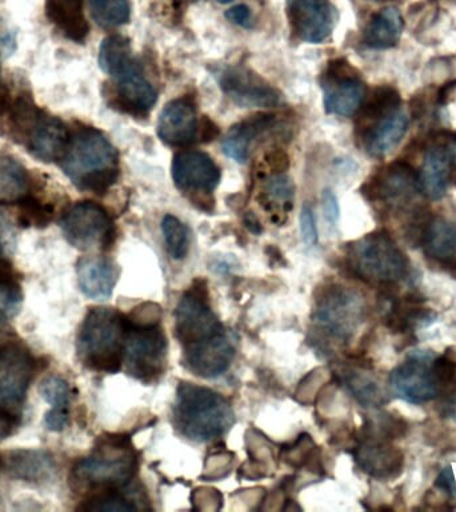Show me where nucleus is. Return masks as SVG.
Instances as JSON below:
<instances>
[{
    "label": "nucleus",
    "instance_id": "1",
    "mask_svg": "<svg viewBox=\"0 0 456 512\" xmlns=\"http://www.w3.org/2000/svg\"><path fill=\"white\" fill-rule=\"evenodd\" d=\"M60 163L64 174L82 191L103 194L119 178L118 151L96 128H76Z\"/></svg>",
    "mask_w": 456,
    "mask_h": 512
},
{
    "label": "nucleus",
    "instance_id": "2",
    "mask_svg": "<svg viewBox=\"0 0 456 512\" xmlns=\"http://www.w3.org/2000/svg\"><path fill=\"white\" fill-rule=\"evenodd\" d=\"M130 319L114 308H91L80 327L76 351L90 370L114 374L123 366Z\"/></svg>",
    "mask_w": 456,
    "mask_h": 512
},
{
    "label": "nucleus",
    "instance_id": "3",
    "mask_svg": "<svg viewBox=\"0 0 456 512\" xmlns=\"http://www.w3.org/2000/svg\"><path fill=\"white\" fill-rule=\"evenodd\" d=\"M175 427L187 439L208 442L226 434L235 423L226 398L210 388L182 383L176 392Z\"/></svg>",
    "mask_w": 456,
    "mask_h": 512
},
{
    "label": "nucleus",
    "instance_id": "4",
    "mask_svg": "<svg viewBox=\"0 0 456 512\" xmlns=\"http://www.w3.org/2000/svg\"><path fill=\"white\" fill-rule=\"evenodd\" d=\"M138 460L130 444L119 436H102L94 451L72 467L70 480L79 490H112L131 482Z\"/></svg>",
    "mask_w": 456,
    "mask_h": 512
},
{
    "label": "nucleus",
    "instance_id": "5",
    "mask_svg": "<svg viewBox=\"0 0 456 512\" xmlns=\"http://www.w3.org/2000/svg\"><path fill=\"white\" fill-rule=\"evenodd\" d=\"M347 264L359 279L378 286L398 283L408 271L406 255L384 232H374L351 243Z\"/></svg>",
    "mask_w": 456,
    "mask_h": 512
},
{
    "label": "nucleus",
    "instance_id": "6",
    "mask_svg": "<svg viewBox=\"0 0 456 512\" xmlns=\"http://www.w3.org/2000/svg\"><path fill=\"white\" fill-rule=\"evenodd\" d=\"M166 356V335L158 323L130 320L123 352V364L128 375L142 382H154L164 372Z\"/></svg>",
    "mask_w": 456,
    "mask_h": 512
},
{
    "label": "nucleus",
    "instance_id": "7",
    "mask_svg": "<svg viewBox=\"0 0 456 512\" xmlns=\"http://www.w3.org/2000/svg\"><path fill=\"white\" fill-rule=\"evenodd\" d=\"M314 318L324 334L339 343H347L366 318V302L358 291L334 286L324 291L316 304Z\"/></svg>",
    "mask_w": 456,
    "mask_h": 512
},
{
    "label": "nucleus",
    "instance_id": "8",
    "mask_svg": "<svg viewBox=\"0 0 456 512\" xmlns=\"http://www.w3.org/2000/svg\"><path fill=\"white\" fill-rule=\"evenodd\" d=\"M60 227L67 242L80 251L106 250L115 236L110 215L94 202L72 204L64 211Z\"/></svg>",
    "mask_w": 456,
    "mask_h": 512
},
{
    "label": "nucleus",
    "instance_id": "9",
    "mask_svg": "<svg viewBox=\"0 0 456 512\" xmlns=\"http://www.w3.org/2000/svg\"><path fill=\"white\" fill-rule=\"evenodd\" d=\"M435 358L431 351H412L406 362L391 372L392 391L411 404L427 403L442 394V386L434 370Z\"/></svg>",
    "mask_w": 456,
    "mask_h": 512
},
{
    "label": "nucleus",
    "instance_id": "10",
    "mask_svg": "<svg viewBox=\"0 0 456 512\" xmlns=\"http://www.w3.org/2000/svg\"><path fill=\"white\" fill-rule=\"evenodd\" d=\"M34 372L35 360L22 342L7 340L0 344V407L18 414Z\"/></svg>",
    "mask_w": 456,
    "mask_h": 512
},
{
    "label": "nucleus",
    "instance_id": "11",
    "mask_svg": "<svg viewBox=\"0 0 456 512\" xmlns=\"http://www.w3.org/2000/svg\"><path fill=\"white\" fill-rule=\"evenodd\" d=\"M323 103L328 114L352 116L366 98V84L346 60L330 63L322 78Z\"/></svg>",
    "mask_w": 456,
    "mask_h": 512
},
{
    "label": "nucleus",
    "instance_id": "12",
    "mask_svg": "<svg viewBox=\"0 0 456 512\" xmlns=\"http://www.w3.org/2000/svg\"><path fill=\"white\" fill-rule=\"evenodd\" d=\"M224 94L242 107H276L282 103V95L247 68L223 66L212 71Z\"/></svg>",
    "mask_w": 456,
    "mask_h": 512
},
{
    "label": "nucleus",
    "instance_id": "13",
    "mask_svg": "<svg viewBox=\"0 0 456 512\" xmlns=\"http://www.w3.org/2000/svg\"><path fill=\"white\" fill-rule=\"evenodd\" d=\"M224 331L202 294L195 291L184 294L175 311V334L183 348L206 342Z\"/></svg>",
    "mask_w": 456,
    "mask_h": 512
},
{
    "label": "nucleus",
    "instance_id": "14",
    "mask_svg": "<svg viewBox=\"0 0 456 512\" xmlns=\"http://www.w3.org/2000/svg\"><path fill=\"white\" fill-rule=\"evenodd\" d=\"M291 30L303 42L322 43L335 27V8L330 0H287Z\"/></svg>",
    "mask_w": 456,
    "mask_h": 512
},
{
    "label": "nucleus",
    "instance_id": "15",
    "mask_svg": "<svg viewBox=\"0 0 456 512\" xmlns=\"http://www.w3.org/2000/svg\"><path fill=\"white\" fill-rule=\"evenodd\" d=\"M183 351L184 364L188 370L200 378H215L230 367L235 356V343L228 332L224 331L206 342L184 347Z\"/></svg>",
    "mask_w": 456,
    "mask_h": 512
},
{
    "label": "nucleus",
    "instance_id": "16",
    "mask_svg": "<svg viewBox=\"0 0 456 512\" xmlns=\"http://www.w3.org/2000/svg\"><path fill=\"white\" fill-rule=\"evenodd\" d=\"M172 179L184 192H211L219 184L220 171L214 160L200 151H182L172 162Z\"/></svg>",
    "mask_w": 456,
    "mask_h": 512
},
{
    "label": "nucleus",
    "instance_id": "17",
    "mask_svg": "<svg viewBox=\"0 0 456 512\" xmlns=\"http://www.w3.org/2000/svg\"><path fill=\"white\" fill-rule=\"evenodd\" d=\"M198 131V118H196L194 103L190 99L171 100L160 112L158 135L167 146H190L195 142Z\"/></svg>",
    "mask_w": 456,
    "mask_h": 512
},
{
    "label": "nucleus",
    "instance_id": "18",
    "mask_svg": "<svg viewBox=\"0 0 456 512\" xmlns=\"http://www.w3.org/2000/svg\"><path fill=\"white\" fill-rule=\"evenodd\" d=\"M371 200H382L387 204H400L411 198L416 188V174L410 164L404 162L391 163L383 168L366 184Z\"/></svg>",
    "mask_w": 456,
    "mask_h": 512
},
{
    "label": "nucleus",
    "instance_id": "19",
    "mask_svg": "<svg viewBox=\"0 0 456 512\" xmlns=\"http://www.w3.org/2000/svg\"><path fill=\"white\" fill-rule=\"evenodd\" d=\"M355 458L364 472L382 480L396 478L404 466L402 451L374 435L356 448Z\"/></svg>",
    "mask_w": 456,
    "mask_h": 512
},
{
    "label": "nucleus",
    "instance_id": "20",
    "mask_svg": "<svg viewBox=\"0 0 456 512\" xmlns=\"http://www.w3.org/2000/svg\"><path fill=\"white\" fill-rule=\"evenodd\" d=\"M114 79L116 80V103L123 111L138 116L147 115L151 111L158 99V94L152 84L144 78L138 62Z\"/></svg>",
    "mask_w": 456,
    "mask_h": 512
},
{
    "label": "nucleus",
    "instance_id": "21",
    "mask_svg": "<svg viewBox=\"0 0 456 512\" xmlns=\"http://www.w3.org/2000/svg\"><path fill=\"white\" fill-rule=\"evenodd\" d=\"M70 136L71 132L62 120L43 114L24 146L43 162H60L66 154Z\"/></svg>",
    "mask_w": 456,
    "mask_h": 512
},
{
    "label": "nucleus",
    "instance_id": "22",
    "mask_svg": "<svg viewBox=\"0 0 456 512\" xmlns=\"http://www.w3.org/2000/svg\"><path fill=\"white\" fill-rule=\"evenodd\" d=\"M3 467L12 478L28 483H43L54 479L56 462L54 456L46 450H30L19 448L7 452L3 459Z\"/></svg>",
    "mask_w": 456,
    "mask_h": 512
},
{
    "label": "nucleus",
    "instance_id": "23",
    "mask_svg": "<svg viewBox=\"0 0 456 512\" xmlns=\"http://www.w3.org/2000/svg\"><path fill=\"white\" fill-rule=\"evenodd\" d=\"M408 124V115L399 108L371 123L363 132L364 147L368 155L384 158L390 154L406 135Z\"/></svg>",
    "mask_w": 456,
    "mask_h": 512
},
{
    "label": "nucleus",
    "instance_id": "24",
    "mask_svg": "<svg viewBox=\"0 0 456 512\" xmlns=\"http://www.w3.org/2000/svg\"><path fill=\"white\" fill-rule=\"evenodd\" d=\"M80 290L87 298L106 300L112 295L118 270L115 264L102 256H86L76 264Z\"/></svg>",
    "mask_w": 456,
    "mask_h": 512
},
{
    "label": "nucleus",
    "instance_id": "25",
    "mask_svg": "<svg viewBox=\"0 0 456 512\" xmlns=\"http://www.w3.org/2000/svg\"><path fill=\"white\" fill-rule=\"evenodd\" d=\"M274 116L256 115L235 124L222 142L224 155L238 163H246L256 140L274 126Z\"/></svg>",
    "mask_w": 456,
    "mask_h": 512
},
{
    "label": "nucleus",
    "instance_id": "26",
    "mask_svg": "<svg viewBox=\"0 0 456 512\" xmlns=\"http://www.w3.org/2000/svg\"><path fill=\"white\" fill-rule=\"evenodd\" d=\"M450 170V160L444 148H431L424 156L422 167L416 175V188L424 198L442 199L450 182Z\"/></svg>",
    "mask_w": 456,
    "mask_h": 512
},
{
    "label": "nucleus",
    "instance_id": "27",
    "mask_svg": "<svg viewBox=\"0 0 456 512\" xmlns=\"http://www.w3.org/2000/svg\"><path fill=\"white\" fill-rule=\"evenodd\" d=\"M83 3L84 0H46L47 18L76 43L84 42L90 32Z\"/></svg>",
    "mask_w": 456,
    "mask_h": 512
},
{
    "label": "nucleus",
    "instance_id": "28",
    "mask_svg": "<svg viewBox=\"0 0 456 512\" xmlns=\"http://www.w3.org/2000/svg\"><path fill=\"white\" fill-rule=\"evenodd\" d=\"M424 252L443 264L456 263V223L443 218L432 219L423 231Z\"/></svg>",
    "mask_w": 456,
    "mask_h": 512
},
{
    "label": "nucleus",
    "instance_id": "29",
    "mask_svg": "<svg viewBox=\"0 0 456 512\" xmlns=\"http://www.w3.org/2000/svg\"><path fill=\"white\" fill-rule=\"evenodd\" d=\"M403 18L395 7H386L372 16L364 30L363 42L374 50L396 46L403 32Z\"/></svg>",
    "mask_w": 456,
    "mask_h": 512
},
{
    "label": "nucleus",
    "instance_id": "30",
    "mask_svg": "<svg viewBox=\"0 0 456 512\" xmlns=\"http://www.w3.org/2000/svg\"><path fill=\"white\" fill-rule=\"evenodd\" d=\"M26 167L11 156H0V203L16 204L31 195Z\"/></svg>",
    "mask_w": 456,
    "mask_h": 512
},
{
    "label": "nucleus",
    "instance_id": "31",
    "mask_svg": "<svg viewBox=\"0 0 456 512\" xmlns=\"http://www.w3.org/2000/svg\"><path fill=\"white\" fill-rule=\"evenodd\" d=\"M8 127L12 138L26 144L44 112L39 110L30 95H19L7 108Z\"/></svg>",
    "mask_w": 456,
    "mask_h": 512
},
{
    "label": "nucleus",
    "instance_id": "32",
    "mask_svg": "<svg viewBox=\"0 0 456 512\" xmlns=\"http://www.w3.org/2000/svg\"><path fill=\"white\" fill-rule=\"evenodd\" d=\"M136 63L132 58L130 40L122 35L107 36L100 44L99 66L106 74L116 78Z\"/></svg>",
    "mask_w": 456,
    "mask_h": 512
},
{
    "label": "nucleus",
    "instance_id": "33",
    "mask_svg": "<svg viewBox=\"0 0 456 512\" xmlns=\"http://www.w3.org/2000/svg\"><path fill=\"white\" fill-rule=\"evenodd\" d=\"M343 379L348 391L364 407H378L387 402V392L380 386L379 380L367 372L348 370L344 372Z\"/></svg>",
    "mask_w": 456,
    "mask_h": 512
},
{
    "label": "nucleus",
    "instance_id": "34",
    "mask_svg": "<svg viewBox=\"0 0 456 512\" xmlns=\"http://www.w3.org/2000/svg\"><path fill=\"white\" fill-rule=\"evenodd\" d=\"M22 288L6 258L0 256V326L14 318L22 307Z\"/></svg>",
    "mask_w": 456,
    "mask_h": 512
},
{
    "label": "nucleus",
    "instance_id": "35",
    "mask_svg": "<svg viewBox=\"0 0 456 512\" xmlns=\"http://www.w3.org/2000/svg\"><path fill=\"white\" fill-rule=\"evenodd\" d=\"M92 19L103 28H116L130 22L128 0H90Z\"/></svg>",
    "mask_w": 456,
    "mask_h": 512
},
{
    "label": "nucleus",
    "instance_id": "36",
    "mask_svg": "<svg viewBox=\"0 0 456 512\" xmlns=\"http://www.w3.org/2000/svg\"><path fill=\"white\" fill-rule=\"evenodd\" d=\"M162 232L168 254L176 260L183 259L190 244L186 226L176 216L166 215L162 220Z\"/></svg>",
    "mask_w": 456,
    "mask_h": 512
},
{
    "label": "nucleus",
    "instance_id": "37",
    "mask_svg": "<svg viewBox=\"0 0 456 512\" xmlns=\"http://www.w3.org/2000/svg\"><path fill=\"white\" fill-rule=\"evenodd\" d=\"M400 98L394 88L380 87L371 96L370 102L364 106L362 122H367L368 126L382 116L398 110Z\"/></svg>",
    "mask_w": 456,
    "mask_h": 512
},
{
    "label": "nucleus",
    "instance_id": "38",
    "mask_svg": "<svg viewBox=\"0 0 456 512\" xmlns=\"http://www.w3.org/2000/svg\"><path fill=\"white\" fill-rule=\"evenodd\" d=\"M40 395L55 410L70 411L72 388L62 376L50 375L39 386Z\"/></svg>",
    "mask_w": 456,
    "mask_h": 512
},
{
    "label": "nucleus",
    "instance_id": "39",
    "mask_svg": "<svg viewBox=\"0 0 456 512\" xmlns=\"http://www.w3.org/2000/svg\"><path fill=\"white\" fill-rule=\"evenodd\" d=\"M78 510L86 512H132L138 511L139 508L134 500L111 490L110 492L91 496L90 499L83 502Z\"/></svg>",
    "mask_w": 456,
    "mask_h": 512
},
{
    "label": "nucleus",
    "instance_id": "40",
    "mask_svg": "<svg viewBox=\"0 0 456 512\" xmlns=\"http://www.w3.org/2000/svg\"><path fill=\"white\" fill-rule=\"evenodd\" d=\"M19 206V224L22 227H46L51 222L54 207L42 204L32 195L16 203Z\"/></svg>",
    "mask_w": 456,
    "mask_h": 512
},
{
    "label": "nucleus",
    "instance_id": "41",
    "mask_svg": "<svg viewBox=\"0 0 456 512\" xmlns=\"http://www.w3.org/2000/svg\"><path fill=\"white\" fill-rule=\"evenodd\" d=\"M266 195L270 200L282 204L284 210H290L294 199V184L286 175H274L266 183Z\"/></svg>",
    "mask_w": 456,
    "mask_h": 512
},
{
    "label": "nucleus",
    "instance_id": "42",
    "mask_svg": "<svg viewBox=\"0 0 456 512\" xmlns=\"http://www.w3.org/2000/svg\"><path fill=\"white\" fill-rule=\"evenodd\" d=\"M299 223L304 244L308 247L315 246L318 243V227H316L314 210L310 204H304L300 211Z\"/></svg>",
    "mask_w": 456,
    "mask_h": 512
},
{
    "label": "nucleus",
    "instance_id": "43",
    "mask_svg": "<svg viewBox=\"0 0 456 512\" xmlns=\"http://www.w3.org/2000/svg\"><path fill=\"white\" fill-rule=\"evenodd\" d=\"M15 230L7 216L0 212V256L6 258L15 247Z\"/></svg>",
    "mask_w": 456,
    "mask_h": 512
},
{
    "label": "nucleus",
    "instance_id": "44",
    "mask_svg": "<svg viewBox=\"0 0 456 512\" xmlns=\"http://www.w3.org/2000/svg\"><path fill=\"white\" fill-rule=\"evenodd\" d=\"M18 426L19 414L0 407V442L14 434L15 428Z\"/></svg>",
    "mask_w": 456,
    "mask_h": 512
},
{
    "label": "nucleus",
    "instance_id": "45",
    "mask_svg": "<svg viewBox=\"0 0 456 512\" xmlns=\"http://www.w3.org/2000/svg\"><path fill=\"white\" fill-rule=\"evenodd\" d=\"M226 18L230 22L244 28H250L254 24L250 8L244 6V4H239V6L231 7L230 10H227Z\"/></svg>",
    "mask_w": 456,
    "mask_h": 512
},
{
    "label": "nucleus",
    "instance_id": "46",
    "mask_svg": "<svg viewBox=\"0 0 456 512\" xmlns=\"http://www.w3.org/2000/svg\"><path fill=\"white\" fill-rule=\"evenodd\" d=\"M68 420H70V411L55 410V408H51L44 416V423H46L48 430L55 432L64 430Z\"/></svg>",
    "mask_w": 456,
    "mask_h": 512
},
{
    "label": "nucleus",
    "instance_id": "47",
    "mask_svg": "<svg viewBox=\"0 0 456 512\" xmlns=\"http://www.w3.org/2000/svg\"><path fill=\"white\" fill-rule=\"evenodd\" d=\"M435 486L442 490L444 494L448 496L456 495V480L454 472H452L450 467L443 468L436 478Z\"/></svg>",
    "mask_w": 456,
    "mask_h": 512
},
{
    "label": "nucleus",
    "instance_id": "48",
    "mask_svg": "<svg viewBox=\"0 0 456 512\" xmlns=\"http://www.w3.org/2000/svg\"><path fill=\"white\" fill-rule=\"evenodd\" d=\"M323 210L328 223L334 226L339 219V206L336 196L330 190L323 191Z\"/></svg>",
    "mask_w": 456,
    "mask_h": 512
},
{
    "label": "nucleus",
    "instance_id": "49",
    "mask_svg": "<svg viewBox=\"0 0 456 512\" xmlns=\"http://www.w3.org/2000/svg\"><path fill=\"white\" fill-rule=\"evenodd\" d=\"M15 47V32H12L8 27L0 26V56L11 55Z\"/></svg>",
    "mask_w": 456,
    "mask_h": 512
},
{
    "label": "nucleus",
    "instance_id": "50",
    "mask_svg": "<svg viewBox=\"0 0 456 512\" xmlns=\"http://www.w3.org/2000/svg\"><path fill=\"white\" fill-rule=\"evenodd\" d=\"M219 135V128L207 116H204L202 123H200V139L203 143L212 142Z\"/></svg>",
    "mask_w": 456,
    "mask_h": 512
},
{
    "label": "nucleus",
    "instance_id": "51",
    "mask_svg": "<svg viewBox=\"0 0 456 512\" xmlns=\"http://www.w3.org/2000/svg\"><path fill=\"white\" fill-rule=\"evenodd\" d=\"M444 151H446V155L448 160H450L451 166L456 168V134L452 135L451 138L447 140Z\"/></svg>",
    "mask_w": 456,
    "mask_h": 512
},
{
    "label": "nucleus",
    "instance_id": "52",
    "mask_svg": "<svg viewBox=\"0 0 456 512\" xmlns=\"http://www.w3.org/2000/svg\"><path fill=\"white\" fill-rule=\"evenodd\" d=\"M244 222H246L248 230L254 232V234H260V232H262V226H260L259 219L256 218L252 212H248L246 218H244Z\"/></svg>",
    "mask_w": 456,
    "mask_h": 512
},
{
    "label": "nucleus",
    "instance_id": "53",
    "mask_svg": "<svg viewBox=\"0 0 456 512\" xmlns=\"http://www.w3.org/2000/svg\"><path fill=\"white\" fill-rule=\"evenodd\" d=\"M218 2L220 4H228V3L234 2V0H218Z\"/></svg>",
    "mask_w": 456,
    "mask_h": 512
},
{
    "label": "nucleus",
    "instance_id": "54",
    "mask_svg": "<svg viewBox=\"0 0 456 512\" xmlns=\"http://www.w3.org/2000/svg\"><path fill=\"white\" fill-rule=\"evenodd\" d=\"M2 468H4V467H3V459H2V458H0V471H2Z\"/></svg>",
    "mask_w": 456,
    "mask_h": 512
}]
</instances>
